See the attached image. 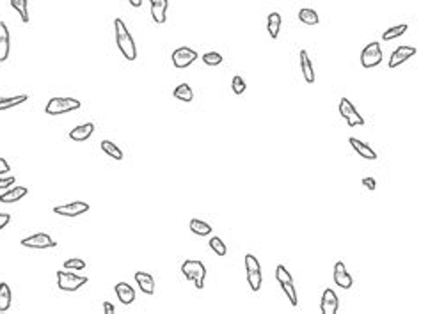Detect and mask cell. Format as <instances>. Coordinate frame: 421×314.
<instances>
[{"label": "cell", "instance_id": "cell-14", "mask_svg": "<svg viewBox=\"0 0 421 314\" xmlns=\"http://www.w3.org/2000/svg\"><path fill=\"white\" fill-rule=\"evenodd\" d=\"M149 2H151V16H153V21L155 23H165L169 2L167 0H149Z\"/></svg>", "mask_w": 421, "mask_h": 314}, {"label": "cell", "instance_id": "cell-17", "mask_svg": "<svg viewBox=\"0 0 421 314\" xmlns=\"http://www.w3.org/2000/svg\"><path fill=\"white\" fill-rule=\"evenodd\" d=\"M348 142H350V146L354 147V151L361 158H365V160H377V153L368 146V144L361 142V140L355 139V137H350V139H348Z\"/></svg>", "mask_w": 421, "mask_h": 314}, {"label": "cell", "instance_id": "cell-18", "mask_svg": "<svg viewBox=\"0 0 421 314\" xmlns=\"http://www.w3.org/2000/svg\"><path fill=\"white\" fill-rule=\"evenodd\" d=\"M135 282L140 288V291L146 295L155 293V279L151 273L147 272H135Z\"/></svg>", "mask_w": 421, "mask_h": 314}, {"label": "cell", "instance_id": "cell-1", "mask_svg": "<svg viewBox=\"0 0 421 314\" xmlns=\"http://www.w3.org/2000/svg\"><path fill=\"white\" fill-rule=\"evenodd\" d=\"M114 30H116V45L119 46L121 53L125 55V59L128 60H135L137 59V48H135V43L132 34L128 32L127 25L121 18L114 20Z\"/></svg>", "mask_w": 421, "mask_h": 314}, {"label": "cell", "instance_id": "cell-36", "mask_svg": "<svg viewBox=\"0 0 421 314\" xmlns=\"http://www.w3.org/2000/svg\"><path fill=\"white\" fill-rule=\"evenodd\" d=\"M276 279H278V282H293V279H291L290 272H288L286 268H284L283 265H278V268H276Z\"/></svg>", "mask_w": 421, "mask_h": 314}, {"label": "cell", "instance_id": "cell-25", "mask_svg": "<svg viewBox=\"0 0 421 314\" xmlns=\"http://www.w3.org/2000/svg\"><path fill=\"white\" fill-rule=\"evenodd\" d=\"M190 231L194 234H197V236H208L212 233V226L208 222H204V220L192 218L190 220Z\"/></svg>", "mask_w": 421, "mask_h": 314}, {"label": "cell", "instance_id": "cell-9", "mask_svg": "<svg viewBox=\"0 0 421 314\" xmlns=\"http://www.w3.org/2000/svg\"><path fill=\"white\" fill-rule=\"evenodd\" d=\"M21 245L27 248H38V250H43V248H53L55 247V241L50 234L46 233H38L32 234V236H27L21 240Z\"/></svg>", "mask_w": 421, "mask_h": 314}, {"label": "cell", "instance_id": "cell-39", "mask_svg": "<svg viewBox=\"0 0 421 314\" xmlns=\"http://www.w3.org/2000/svg\"><path fill=\"white\" fill-rule=\"evenodd\" d=\"M363 185H365L368 190H375L377 189V181L373 178H365L363 179Z\"/></svg>", "mask_w": 421, "mask_h": 314}, {"label": "cell", "instance_id": "cell-26", "mask_svg": "<svg viewBox=\"0 0 421 314\" xmlns=\"http://www.w3.org/2000/svg\"><path fill=\"white\" fill-rule=\"evenodd\" d=\"M298 20H300L302 23H306V25H318L320 16H318V13H316L315 9H308V7H304V9L298 11Z\"/></svg>", "mask_w": 421, "mask_h": 314}, {"label": "cell", "instance_id": "cell-22", "mask_svg": "<svg viewBox=\"0 0 421 314\" xmlns=\"http://www.w3.org/2000/svg\"><path fill=\"white\" fill-rule=\"evenodd\" d=\"M281 25H283V18H281L279 13H270L267 18V30L268 34H270L272 39H278L279 36V30H281Z\"/></svg>", "mask_w": 421, "mask_h": 314}, {"label": "cell", "instance_id": "cell-34", "mask_svg": "<svg viewBox=\"0 0 421 314\" xmlns=\"http://www.w3.org/2000/svg\"><path fill=\"white\" fill-rule=\"evenodd\" d=\"M203 62L206 64V66H219V64H222V55L221 53H217V52H208V53H204L203 57Z\"/></svg>", "mask_w": 421, "mask_h": 314}, {"label": "cell", "instance_id": "cell-11", "mask_svg": "<svg viewBox=\"0 0 421 314\" xmlns=\"http://www.w3.org/2000/svg\"><path fill=\"white\" fill-rule=\"evenodd\" d=\"M416 52H418V50H416L414 46H409V45L398 46V48L395 50L393 53H391L389 68H397V66H400V64H404L405 60L412 59V57L416 55Z\"/></svg>", "mask_w": 421, "mask_h": 314}, {"label": "cell", "instance_id": "cell-40", "mask_svg": "<svg viewBox=\"0 0 421 314\" xmlns=\"http://www.w3.org/2000/svg\"><path fill=\"white\" fill-rule=\"evenodd\" d=\"M6 172H11V167H9V164H7L6 158H0V176L6 174Z\"/></svg>", "mask_w": 421, "mask_h": 314}, {"label": "cell", "instance_id": "cell-13", "mask_svg": "<svg viewBox=\"0 0 421 314\" xmlns=\"http://www.w3.org/2000/svg\"><path fill=\"white\" fill-rule=\"evenodd\" d=\"M334 282H336V286L343 288V290H348V288H352V284H354V279H352V275L347 272V266H345L343 261H338L336 265H334Z\"/></svg>", "mask_w": 421, "mask_h": 314}, {"label": "cell", "instance_id": "cell-31", "mask_svg": "<svg viewBox=\"0 0 421 314\" xmlns=\"http://www.w3.org/2000/svg\"><path fill=\"white\" fill-rule=\"evenodd\" d=\"M407 28H409L407 23H402V25H397V27H391V28H387V30H384L382 39H384V41H391V39H395V38H398V36L405 34V30H407Z\"/></svg>", "mask_w": 421, "mask_h": 314}, {"label": "cell", "instance_id": "cell-23", "mask_svg": "<svg viewBox=\"0 0 421 314\" xmlns=\"http://www.w3.org/2000/svg\"><path fill=\"white\" fill-rule=\"evenodd\" d=\"M11 302H13V293L7 282H0V312L9 311Z\"/></svg>", "mask_w": 421, "mask_h": 314}, {"label": "cell", "instance_id": "cell-4", "mask_svg": "<svg viewBox=\"0 0 421 314\" xmlns=\"http://www.w3.org/2000/svg\"><path fill=\"white\" fill-rule=\"evenodd\" d=\"M80 102L75 98H52L45 107V112L48 115H61V114H68V112H73L80 108Z\"/></svg>", "mask_w": 421, "mask_h": 314}, {"label": "cell", "instance_id": "cell-27", "mask_svg": "<svg viewBox=\"0 0 421 314\" xmlns=\"http://www.w3.org/2000/svg\"><path fill=\"white\" fill-rule=\"evenodd\" d=\"M28 100L27 95H20V96H13V98H0V112L9 110V108H14L18 105L25 103Z\"/></svg>", "mask_w": 421, "mask_h": 314}, {"label": "cell", "instance_id": "cell-42", "mask_svg": "<svg viewBox=\"0 0 421 314\" xmlns=\"http://www.w3.org/2000/svg\"><path fill=\"white\" fill-rule=\"evenodd\" d=\"M128 2H130V6H134V7L142 6V0H128Z\"/></svg>", "mask_w": 421, "mask_h": 314}, {"label": "cell", "instance_id": "cell-38", "mask_svg": "<svg viewBox=\"0 0 421 314\" xmlns=\"http://www.w3.org/2000/svg\"><path fill=\"white\" fill-rule=\"evenodd\" d=\"M9 222H11V215H9V213H0V231H2Z\"/></svg>", "mask_w": 421, "mask_h": 314}, {"label": "cell", "instance_id": "cell-5", "mask_svg": "<svg viewBox=\"0 0 421 314\" xmlns=\"http://www.w3.org/2000/svg\"><path fill=\"white\" fill-rule=\"evenodd\" d=\"M382 59H384V53L377 41H372L370 45H366L365 50L361 52V64L365 68H368V70L370 68L379 66V64L382 62Z\"/></svg>", "mask_w": 421, "mask_h": 314}, {"label": "cell", "instance_id": "cell-37", "mask_svg": "<svg viewBox=\"0 0 421 314\" xmlns=\"http://www.w3.org/2000/svg\"><path fill=\"white\" fill-rule=\"evenodd\" d=\"M16 183V178L14 176H7V178H0V190H7Z\"/></svg>", "mask_w": 421, "mask_h": 314}, {"label": "cell", "instance_id": "cell-3", "mask_svg": "<svg viewBox=\"0 0 421 314\" xmlns=\"http://www.w3.org/2000/svg\"><path fill=\"white\" fill-rule=\"evenodd\" d=\"M87 282H89L87 277L78 275V273H75L73 270H71V272H68V270L57 272V286H59V290H63V291H77L78 288L85 286Z\"/></svg>", "mask_w": 421, "mask_h": 314}, {"label": "cell", "instance_id": "cell-32", "mask_svg": "<svg viewBox=\"0 0 421 314\" xmlns=\"http://www.w3.org/2000/svg\"><path fill=\"white\" fill-rule=\"evenodd\" d=\"M281 290L284 291V295L288 297L290 304L293 305V307H297V305H298V302H297V290H295L293 282H281Z\"/></svg>", "mask_w": 421, "mask_h": 314}, {"label": "cell", "instance_id": "cell-6", "mask_svg": "<svg viewBox=\"0 0 421 314\" xmlns=\"http://www.w3.org/2000/svg\"><path fill=\"white\" fill-rule=\"evenodd\" d=\"M246 270H247V282H249L251 290L260 291L261 288V266L258 259L253 254L246 256Z\"/></svg>", "mask_w": 421, "mask_h": 314}, {"label": "cell", "instance_id": "cell-12", "mask_svg": "<svg viewBox=\"0 0 421 314\" xmlns=\"http://www.w3.org/2000/svg\"><path fill=\"white\" fill-rule=\"evenodd\" d=\"M338 307H340V300H338V295L334 293V290L327 288L322 295V302H320V311L322 314H336Z\"/></svg>", "mask_w": 421, "mask_h": 314}, {"label": "cell", "instance_id": "cell-8", "mask_svg": "<svg viewBox=\"0 0 421 314\" xmlns=\"http://www.w3.org/2000/svg\"><path fill=\"white\" fill-rule=\"evenodd\" d=\"M340 115L347 121L348 126H363L365 124V119L359 114L357 108L352 105V102L348 98H341L340 102Z\"/></svg>", "mask_w": 421, "mask_h": 314}, {"label": "cell", "instance_id": "cell-28", "mask_svg": "<svg viewBox=\"0 0 421 314\" xmlns=\"http://www.w3.org/2000/svg\"><path fill=\"white\" fill-rule=\"evenodd\" d=\"M100 146H102L103 153L109 154L110 158H114V160H123V151H121L114 142H110V140H102Z\"/></svg>", "mask_w": 421, "mask_h": 314}, {"label": "cell", "instance_id": "cell-30", "mask_svg": "<svg viewBox=\"0 0 421 314\" xmlns=\"http://www.w3.org/2000/svg\"><path fill=\"white\" fill-rule=\"evenodd\" d=\"M208 245H210V248L215 252L217 256H221V258H224L226 254H228V247H226V243L222 241V238L219 236H214L210 238V241H208Z\"/></svg>", "mask_w": 421, "mask_h": 314}, {"label": "cell", "instance_id": "cell-7", "mask_svg": "<svg viewBox=\"0 0 421 314\" xmlns=\"http://www.w3.org/2000/svg\"><path fill=\"white\" fill-rule=\"evenodd\" d=\"M172 64H174V68H178V70H185V68L192 66L194 62L197 60V52L192 48H189V46H179V48H176L174 52H172Z\"/></svg>", "mask_w": 421, "mask_h": 314}, {"label": "cell", "instance_id": "cell-15", "mask_svg": "<svg viewBox=\"0 0 421 314\" xmlns=\"http://www.w3.org/2000/svg\"><path fill=\"white\" fill-rule=\"evenodd\" d=\"M116 297L121 304L130 305V304H134V300H135V291L128 282H117L116 284Z\"/></svg>", "mask_w": 421, "mask_h": 314}, {"label": "cell", "instance_id": "cell-24", "mask_svg": "<svg viewBox=\"0 0 421 314\" xmlns=\"http://www.w3.org/2000/svg\"><path fill=\"white\" fill-rule=\"evenodd\" d=\"M172 96H174L176 100H179V102H185V103H190L194 100V92L189 84H179L178 87L172 91Z\"/></svg>", "mask_w": 421, "mask_h": 314}, {"label": "cell", "instance_id": "cell-20", "mask_svg": "<svg viewBox=\"0 0 421 314\" xmlns=\"http://www.w3.org/2000/svg\"><path fill=\"white\" fill-rule=\"evenodd\" d=\"M28 194L27 186H14V189H7V192H4L0 196V203H16V201L23 199Z\"/></svg>", "mask_w": 421, "mask_h": 314}, {"label": "cell", "instance_id": "cell-35", "mask_svg": "<svg viewBox=\"0 0 421 314\" xmlns=\"http://www.w3.org/2000/svg\"><path fill=\"white\" fill-rule=\"evenodd\" d=\"M231 87H233V92H235V95H244L247 89L246 80H244L240 75H236V77H233V80H231Z\"/></svg>", "mask_w": 421, "mask_h": 314}, {"label": "cell", "instance_id": "cell-10", "mask_svg": "<svg viewBox=\"0 0 421 314\" xmlns=\"http://www.w3.org/2000/svg\"><path fill=\"white\" fill-rule=\"evenodd\" d=\"M89 211V204L84 203V201H73V203L68 204H61V206L53 208V213L55 215H63V216H78L84 215V213Z\"/></svg>", "mask_w": 421, "mask_h": 314}, {"label": "cell", "instance_id": "cell-33", "mask_svg": "<svg viewBox=\"0 0 421 314\" xmlns=\"http://www.w3.org/2000/svg\"><path fill=\"white\" fill-rule=\"evenodd\" d=\"M64 268L66 270H75V272H82L85 268V261L82 258H71L64 261Z\"/></svg>", "mask_w": 421, "mask_h": 314}, {"label": "cell", "instance_id": "cell-2", "mask_svg": "<svg viewBox=\"0 0 421 314\" xmlns=\"http://www.w3.org/2000/svg\"><path fill=\"white\" fill-rule=\"evenodd\" d=\"M182 273L187 280H192L194 286L197 290H203L204 288V277H206V266L201 261L196 259H187L182 265Z\"/></svg>", "mask_w": 421, "mask_h": 314}, {"label": "cell", "instance_id": "cell-41", "mask_svg": "<svg viewBox=\"0 0 421 314\" xmlns=\"http://www.w3.org/2000/svg\"><path fill=\"white\" fill-rule=\"evenodd\" d=\"M103 312H105V314H114V312H116V307H114L110 302H103Z\"/></svg>", "mask_w": 421, "mask_h": 314}, {"label": "cell", "instance_id": "cell-16", "mask_svg": "<svg viewBox=\"0 0 421 314\" xmlns=\"http://www.w3.org/2000/svg\"><path fill=\"white\" fill-rule=\"evenodd\" d=\"M9 28L6 21H0V62H6L9 59L11 45H9Z\"/></svg>", "mask_w": 421, "mask_h": 314}, {"label": "cell", "instance_id": "cell-29", "mask_svg": "<svg viewBox=\"0 0 421 314\" xmlns=\"http://www.w3.org/2000/svg\"><path fill=\"white\" fill-rule=\"evenodd\" d=\"M11 7L20 14L23 23H28V0H11Z\"/></svg>", "mask_w": 421, "mask_h": 314}, {"label": "cell", "instance_id": "cell-19", "mask_svg": "<svg viewBox=\"0 0 421 314\" xmlns=\"http://www.w3.org/2000/svg\"><path fill=\"white\" fill-rule=\"evenodd\" d=\"M95 132V124L93 122H85V124H80L77 128H73L70 132V139L75 140V142H85L89 137L93 135Z\"/></svg>", "mask_w": 421, "mask_h": 314}, {"label": "cell", "instance_id": "cell-21", "mask_svg": "<svg viewBox=\"0 0 421 314\" xmlns=\"http://www.w3.org/2000/svg\"><path fill=\"white\" fill-rule=\"evenodd\" d=\"M298 57H300V70H302V73H304L306 82H308V84H313V82H315V71H313V62H311V59H309L308 52H306V50H300Z\"/></svg>", "mask_w": 421, "mask_h": 314}]
</instances>
